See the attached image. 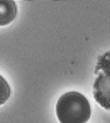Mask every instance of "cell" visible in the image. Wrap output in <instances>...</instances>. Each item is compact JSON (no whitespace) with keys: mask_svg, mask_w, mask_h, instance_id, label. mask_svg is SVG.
<instances>
[{"mask_svg":"<svg viewBox=\"0 0 110 123\" xmlns=\"http://www.w3.org/2000/svg\"><path fill=\"white\" fill-rule=\"evenodd\" d=\"M10 96V87L8 82L0 75V105L6 103Z\"/></svg>","mask_w":110,"mask_h":123,"instance_id":"4","label":"cell"},{"mask_svg":"<svg viewBox=\"0 0 110 123\" xmlns=\"http://www.w3.org/2000/svg\"><path fill=\"white\" fill-rule=\"evenodd\" d=\"M56 111L61 123H86L91 115L89 101L77 92L62 95L56 104Z\"/></svg>","mask_w":110,"mask_h":123,"instance_id":"1","label":"cell"},{"mask_svg":"<svg viewBox=\"0 0 110 123\" xmlns=\"http://www.w3.org/2000/svg\"><path fill=\"white\" fill-rule=\"evenodd\" d=\"M17 14L16 3L11 0H0V26L9 25Z\"/></svg>","mask_w":110,"mask_h":123,"instance_id":"3","label":"cell"},{"mask_svg":"<svg viewBox=\"0 0 110 123\" xmlns=\"http://www.w3.org/2000/svg\"><path fill=\"white\" fill-rule=\"evenodd\" d=\"M95 74L93 97L101 107L110 110V50L98 57Z\"/></svg>","mask_w":110,"mask_h":123,"instance_id":"2","label":"cell"}]
</instances>
